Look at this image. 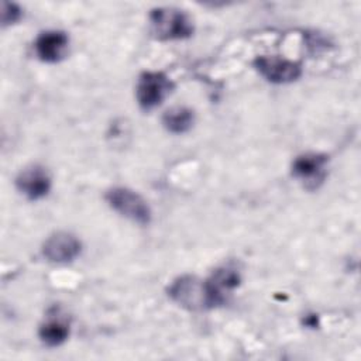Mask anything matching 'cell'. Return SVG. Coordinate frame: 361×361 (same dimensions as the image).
I'll use <instances>...</instances> for the list:
<instances>
[{
  "instance_id": "1",
  "label": "cell",
  "mask_w": 361,
  "mask_h": 361,
  "mask_svg": "<svg viewBox=\"0 0 361 361\" xmlns=\"http://www.w3.org/2000/svg\"><path fill=\"white\" fill-rule=\"evenodd\" d=\"M152 32L157 38L172 41L183 39L193 34L190 17L175 7H158L149 13Z\"/></svg>"
},
{
  "instance_id": "2",
  "label": "cell",
  "mask_w": 361,
  "mask_h": 361,
  "mask_svg": "<svg viewBox=\"0 0 361 361\" xmlns=\"http://www.w3.org/2000/svg\"><path fill=\"white\" fill-rule=\"evenodd\" d=\"M106 200L113 210L121 216L138 223L148 224L151 221V209L145 199L128 188H113L106 193Z\"/></svg>"
},
{
  "instance_id": "3",
  "label": "cell",
  "mask_w": 361,
  "mask_h": 361,
  "mask_svg": "<svg viewBox=\"0 0 361 361\" xmlns=\"http://www.w3.org/2000/svg\"><path fill=\"white\" fill-rule=\"evenodd\" d=\"M168 295L178 305L189 310L210 309L206 283L196 276L185 275L175 279L168 288Z\"/></svg>"
},
{
  "instance_id": "4",
  "label": "cell",
  "mask_w": 361,
  "mask_h": 361,
  "mask_svg": "<svg viewBox=\"0 0 361 361\" xmlns=\"http://www.w3.org/2000/svg\"><path fill=\"white\" fill-rule=\"evenodd\" d=\"M173 83L162 72H144L138 78L135 96L138 104L144 110H151L159 106L171 93Z\"/></svg>"
},
{
  "instance_id": "5",
  "label": "cell",
  "mask_w": 361,
  "mask_h": 361,
  "mask_svg": "<svg viewBox=\"0 0 361 361\" xmlns=\"http://www.w3.org/2000/svg\"><path fill=\"white\" fill-rule=\"evenodd\" d=\"M240 272L231 265H224L213 271V274L204 279L210 309L223 305L227 296L240 285Z\"/></svg>"
},
{
  "instance_id": "6",
  "label": "cell",
  "mask_w": 361,
  "mask_h": 361,
  "mask_svg": "<svg viewBox=\"0 0 361 361\" xmlns=\"http://www.w3.org/2000/svg\"><path fill=\"white\" fill-rule=\"evenodd\" d=\"M327 157L319 152H306L292 164V173L306 188L313 189L322 183L327 175Z\"/></svg>"
},
{
  "instance_id": "7",
  "label": "cell",
  "mask_w": 361,
  "mask_h": 361,
  "mask_svg": "<svg viewBox=\"0 0 361 361\" xmlns=\"http://www.w3.org/2000/svg\"><path fill=\"white\" fill-rule=\"evenodd\" d=\"M254 65L267 80L278 85L290 83L302 73V68L298 62L279 56H258Z\"/></svg>"
},
{
  "instance_id": "8",
  "label": "cell",
  "mask_w": 361,
  "mask_h": 361,
  "mask_svg": "<svg viewBox=\"0 0 361 361\" xmlns=\"http://www.w3.org/2000/svg\"><path fill=\"white\" fill-rule=\"evenodd\" d=\"M80 241L71 233L58 231L47 238L42 245L44 257L55 264L73 261L80 254Z\"/></svg>"
},
{
  "instance_id": "9",
  "label": "cell",
  "mask_w": 361,
  "mask_h": 361,
  "mask_svg": "<svg viewBox=\"0 0 361 361\" xmlns=\"http://www.w3.org/2000/svg\"><path fill=\"white\" fill-rule=\"evenodd\" d=\"M16 186L27 199L38 200L51 190V176L42 166L32 165L18 173Z\"/></svg>"
},
{
  "instance_id": "10",
  "label": "cell",
  "mask_w": 361,
  "mask_h": 361,
  "mask_svg": "<svg viewBox=\"0 0 361 361\" xmlns=\"http://www.w3.org/2000/svg\"><path fill=\"white\" fill-rule=\"evenodd\" d=\"M69 38L63 31H44L41 32L35 42H34V49L37 56L44 61V62H58L61 61L68 49Z\"/></svg>"
},
{
  "instance_id": "11",
  "label": "cell",
  "mask_w": 361,
  "mask_h": 361,
  "mask_svg": "<svg viewBox=\"0 0 361 361\" xmlns=\"http://www.w3.org/2000/svg\"><path fill=\"white\" fill-rule=\"evenodd\" d=\"M195 123V114L190 109L183 106H176L165 111L162 117V124L165 128L173 134H182L192 128Z\"/></svg>"
},
{
  "instance_id": "12",
  "label": "cell",
  "mask_w": 361,
  "mask_h": 361,
  "mask_svg": "<svg viewBox=\"0 0 361 361\" xmlns=\"http://www.w3.org/2000/svg\"><path fill=\"white\" fill-rule=\"evenodd\" d=\"M39 338L48 347H58L69 337V324L61 319H49L39 327Z\"/></svg>"
},
{
  "instance_id": "13",
  "label": "cell",
  "mask_w": 361,
  "mask_h": 361,
  "mask_svg": "<svg viewBox=\"0 0 361 361\" xmlns=\"http://www.w3.org/2000/svg\"><path fill=\"white\" fill-rule=\"evenodd\" d=\"M21 17V8L16 3H3V11H1V20L3 24H13L18 21Z\"/></svg>"
}]
</instances>
